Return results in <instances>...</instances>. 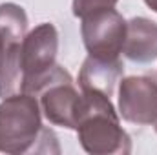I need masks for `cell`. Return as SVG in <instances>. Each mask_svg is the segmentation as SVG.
Wrapping results in <instances>:
<instances>
[{"instance_id":"6da1fadb","label":"cell","mask_w":157,"mask_h":155,"mask_svg":"<svg viewBox=\"0 0 157 155\" xmlns=\"http://www.w3.org/2000/svg\"><path fill=\"white\" fill-rule=\"evenodd\" d=\"M0 152L59 153L57 135L42 124V110L35 95L15 93L0 102Z\"/></svg>"},{"instance_id":"7a4b0ae2","label":"cell","mask_w":157,"mask_h":155,"mask_svg":"<svg viewBox=\"0 0 157 155\" xmlns=\"http://www.w3.org/2000/svg\"><path fill=\"white\" fill-rule=\"evenodd\" d=\"M75 131L86 153L126 155L132 152V139L122 130L110 97L102 93H80L75 113Z\"/></svg>"},{"instance_id":"3957f363","label":"cell","mask_w":157,"mask_h":155,"mask_svg":"<svg viewBox=\"0 0 157 155\" xmlns=\"http://www.w3.org/2000/svg\"><path fill=\"white\" fill-rule=\"evenodd\" d=\"M28 31V15L18 4H0V99L20 91V42Z\"/></svg>"},{"instance_id":"277c9868","label":"cell","mask_w":157,"mask_h":155,"mask_svg":"<svg viewBox=\"0 0 157 155\" xmlns=\"http://www.w3.org/2000/svg\"><path fill=\"white\" fill-rule=\"evenodd\" d=\"M59 51V31L53 24H39L35 29L26 33L20 42V91L37 97L42 80L57 64Z\"/></svg>"},{"instance_id":"5b68a950","label":"cell","mask_w":157,"mask_h":155,"mask_svg":"<svg viewBox=\"0 0 157 155\" xmlns=\"http://www.w3.org/2000/svg\"><path fill=\"white\" fill-rule=\"evenodd\" d=\"M80 35L88 55L119 59L126 39V20L117 9H104L82 18Z\"/></svg>"},{"instance_id":"8992f818","label":"cell","mask_w":157,"mask_h":155,"mask_svg":"<svg viewBox=\"0 0 157 155\" xmlns=\"http://www.w3.org/2000/svg\"><path fill=\"white\" fill-rule=\"evenodd\" d=\"M119 117L130 124L148 126L157 120V80L139 75L119 80Z\"/></svg>"},{"instance_id":"52a82bcc","label":"cell","mask_w":157,"mask_h":155,"mask_svg":"<svg viewBox=\"0 0 157 155\" xmlns=\"http://www.w3.org/2000/svg\"><path fill=\"white\" fill-rule=\"evenodd\" d=\"M40 110L53 126H62L68 130H75V113L78 104V93L73 86V78H64L49 84L39 95Z\"/></svg>"},{"instance_id":"ba28073f","label":"cell","mask_w":157,"mask_h":155,"mask_svg":"<svg viewBox=\"0 0 157 155\" xmlns=\"http://www.w3.org/2000/svg\"><path fill=\"white\" fill-rule=\"evenodd\" d=\"M122 73L124 66L121 59H99L88 55L78 73V88L82 91H97L112 97Z\"/></svg>"},{"instance_id":"9c48e42d","label":"cell","mask_w":157,"mask_h":155,"mask_svg":"<svg viewBox=\"0 0 157 155\" xmlns=\"http://www.w3.org/2000/svg\"><path fill=\"white\" fill-rule=\"evenodd\" d=\"M122 53L128 60L148 64L157 59V22L135 17L126 22V39Z\"/></svg>"},{"instance_id":"30bf717a","label":"cell","mask_w":157,"mask_h":155,"mask_svg":"<svg viewBox=\"0 0 157 155\" xmlns=\"http://www.w3.org/2000/svg\"><path fill=\"white\" fill-rule=\"evenodd\" d=\"M119 0H73V15L77 18H86L93 13L104 11V9H113Z\"/></svg>"},{"instance_id":"8fae6325","label":"cell","mask_w":157,"mask_h":155,"mask_svg":"<svg viewBox=\"0 0 157 155\" xmlns=\"http://www.w3.org/2000/svg\"><path fill=\"white\" fill-rule=\"evenodd\" d=\"M144 4H146L152 11H155L157 13V0H144Z\"/></svg>"},{"instance_id":"7c38bea8","label":"cell","mask_w":157,"mask_h":155,"mask_svg":"<svg viewBox=\"0 0 157 155\" xmlns=\"http://www.w3.org/2000/svg\"><path fill=\"white\" fill-rule=\"evenodd\" d=\"M154 124H155V131H157V120H155V122H154Z\"/></svg>"}]
</instances>
